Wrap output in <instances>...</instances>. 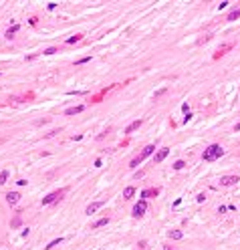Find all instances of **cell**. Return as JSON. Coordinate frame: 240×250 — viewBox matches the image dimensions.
Segmentation results:
<instances>
[{
    "mask_svg": "<svg viewBox=\"0 0 240 250\" xmlns=\"http://www.w3.org/2000/svg\"><path fill=\"white\" fill-rule=\"evenodd\" d=\"M101 206H103V202H93V204H89L87 208H85V214H89V216H91V214H95V212L99 210Z\"/></svg>",
    "mask_w": 240,
    "mask_h": 250,
    "instance_id": "cell-7",
    "label": "cell"
},
{
    "mask_svg": "<svg viewBox=\"0 0 240 250\" xmlns=\"http://www.w3.org/2000/svg\"><path fill=\"white\" fill-rule=\"evenodd\" d=\"M240 180L238 176H222L220 177V186H224V188H228V186H234L236 182Z\"/></svg>",
    "mask_w": 240,
    "mask_h": 250,
    "instance_id": "cell-4",
    "label": "cell"
},
{
    "mask_svg": "<svg viewBox=\"0 0 240 250\" xmlns=\"http://www.w3.org/2000/svg\"><path fill=\"white\" fill-rule=\"evenodd\" d=\"M133 194H135V188H133V186L125 188V190H123V200H129V198L133 196Z\"/></svg>",
    "mask_w": 240,
    "mask_h": 250,
    "instance_id": "cell-13",
    "label": "cell"
},
{
    "mask_svg": "<svg viewBox=\"0 0 240 250\" xmlns=\"http://www.w3.org/2000/svg\"><path fill=\"white\" fill-rule=\"evenodd\" d=\"M238 16H240V8H236V10H232V12H230V14H228V18H226V20H230V22H232V20H236Z\"/></svg>",
    "mask_w": 240,
    "mask_h": 250,
    "instance_id": "cell-18",
    "label": "cell"
},
{
    "mask_svg": "<svg viewBox=\"0 0 240 250\" xmlns=\"http://www.w3.org/2000/svg\"><path fill=\"white\" fill-rule=\"evenodd\" d=\"M145 210H147V204H145V200H139L137 204L133 206V216L135 218H141V216L145 214Z\"/></svg>",
    "mask_w": 240,
    "mask_h": 250,
    "instance_id": "cell-3",
    "label": "cell"
},
{
    "mask_svg": "<svg viewBox=\"0 0 240 250\" xmlns=\"http://www.w3.org/2000/svg\"><path fill=\"white\" fill-rule=\"evenodd\" d=\"M139 125H141V119L133 121V123H131V125H129V127H127V129H125V133H133L135 129H139Z\"/></svg>",
    "mask_w": 240,
    "mask_h": 250,
    "instance_id": "cell-15",
    "label": "cell"
},
{
    "mask_svg": "<svg viewBox=\"0 0 240 250\" xmlns=\"http://www.w3.org/2000/svg\"><path fill=\"white\" fill-rule=\"evenodd\" d=\"M89 59H91V57H85V59H79V61H77V65H83V63H87V61H89Z\"/></svg>",
    "mask_w": 240,
    "mask_h": 250,
    "instance_id": "cell-26",
    "label": "cell"
},
{
    "mask_svg": "<svg viewBox=\"0 0 240 250\" xmlns=\"http://www.w3.org/2000/svg\"><path fill=\"white\" fill-rule=\"evenodd\" d=\"M83 105H77V107H71V109H67V111H65V115H77V113H81V111H83Z\"/></svg>",
    "mask_w": 240,
    "mask_h": 250,
    "instance_id": "cell-11",
    "label": "cell"
},
{
    "mask_svg": "<svg viewBox=\"0 0 240 250\" xmlns=\"http://www.w3.org/2000/svg\"><path fill=\"white\" fill-rule=\"evenodd\" d=\"M65 196V190H57V192H50L46 198H42V206H49V204H55L57 200H61V198Z\"/></svg>",
    "mask_w": 240,
    "mask_h": 250,
    "instance_id": "cell-2",
    "label": "cell"
},
{
    "mask_svg": "<svg viewBox=\"0 0 240 250\" xmlns=\"http://www.w3.org/2000/svg\"><path fill=\"white\" fill-rule=\"evenodd\" d=\"M6 182H8V172L4 169V172L0 173V186H2V184H6Z\"/></svg>",
    "mask_w": 240,
    "mask_h": 250,
    "instance_id": "cell-22",
    "label": "cell"
},
{
    "mask_svg": "<svg viewBox=\"0 0 240 250\" xmlns=\"http://www.w3.org/2000/svg\"><path fill=\"white\" fill-rule=\"evenodd\" d=\"M141 162H143V158H141V155H137V158H133V159H131V163H129V167H137V166H139V163Z\"/></svg>",
    "mask_w": 240,
    "mask_h": 250,
    "instance_id": "cell-19",
    "label": "cell"
},
{
    "mask_svg": "<svg viewBox=\"0 0 240 250\" xmlns=\"http://www.w3.org/2000/svg\"><path fill=\"white\" fill-rule=\"evenodd\" d=\"M224 155V149H222L218 143H212V145L208 147V149H204V153H202V159L204 162H214V159H218V158H222Z\"/></svg>",
    "mask_w": 240,
    "mask_h": 250,
    "instance_id": "cell-1",
    "label": "cell"
},
{
    "mask_svg": "<svg viewBox=\"0 0 240 250\" xmlns=\"http://www.w3.org/2000/svg\"><path fill=\"white\" fill-rule=\"evenodd\" d=\"M61 242H63V238H55V240H53V242H50V244H49V246H46V250H50V248H55V246H59V244H61Z\"/></svg>",
    "mask_w": 240,
    "mask_h": 250,
    "instance_id": "cell-21",
    "label": "cell"
},
{
    "mask_svg": "<svg viewBox=\"0 0 240 250\" xmlns=\"http://www.w3.org/2000/svg\"><path fill=\"white\" fill-rule=\"evenodd\" d=\"M234 129H236V131H240V123H236V127H234Z\"/></svg>",
    "mask_w": 240,
    "mask_h": 250,
    "instance_id": "cell-28",
    "label": "cell"
},
{
    "mask_svg": "<svg viewBox=\"0 0 240 250\" xmlns=\"http://www.w3.org/2000/svg\"><path fill=\"white\" fill-rule=\"evenodd\" d=\"M42 53H45V54H53V53H57V49H55V46H50V49L42 50Z\"/></svg>",
    "mask_w": 240,
    "mask_h": 250,
    "instance_id": "cell-25",
    "label": "cell"
},
{
    "mask_svg": "<svg viewBox=\"0 0 240 250\" xmlns=\"http://www.w3.org/2000/svg\"><path fill=\"white\" fill-rule=\"evenodd\" d=\"M168 236H170L171 240H182V238H184L182 230H170V234H168Z\"/></svg>",
    "mask_w": 240,
    "mask_h": 250,
    "instance_id": "cell-12",
    "label": "cell"
},
{
    "mask_svg": "<svg viewBox=\"0 0 240 250\" xmlns=\"http://www.w3.org/2000/svg\"><path fill=\"white\" fill-rule=\"evenodd\" d=\"M157 194H160V190H157V188L143 190V192H141V200H145V198H149V196H157Z\"/></svg>",
    "mask_w": 240,
    "mask_h": 250,
    "instance_id": "cell-8",
    "label": "cell"
},
{
    "mask_svg": "<svg viewBox=\"0 0 240 250\" xmlns=\"http://www.w3.org/2000/svg\"><path fill=\"white\" fill-rule=\"evenodd\" d=\"M107 224H109V218H99V220H97V222H93V224H91V228H93V230H95V228L107 226Z\"/></svg>",
    "mask_w": 240,
    "mask_h": 250,
    "instance_id": "cell-10",
    "label": "cell"
},
{
    "mask_svg": "<svg viewBox=\"0 0 240 250\" xmlns=\"http://www.w3.org/2000/svg\"><path fill=\"white\" fill-rule=\"evenodd\" d=\"M153 149H156V145H147V147H143V151H141L139 155H141V158L145 159L147 155H151V153H153Z\"/></svg>",
    "mask_w": 240,
    "mask_h": 250,
    "instance_id": "cell-14",
    "label": "cell"
},
{
    "mask_svg": "<svg viewBox=\"0 0 240 250\" xmlns=\"http://www.w3.org/2000/svg\"><path fill=\"white\" fill-rule=\"evenodd\" d=\"M168 153H170V149H168V147H161V149L157 151L156 155H153V162H156V163H161L166 158H168Z\"/></svg>",
    "mask_w": 240,
    "mask_h": 250,
    "instance_id": "cell-5",
    "label": "cell"
},
{
    "mask_svg": "<svg viewBox=\"0 0 240 250\" xmlns=\"http://www.w3.org/2000/svg\"><path fill=\"white\" fill-rule=\"evenodd\" d=\"M81 39H83V36H81V35H75V36H71V39L67 40V45H75V42H79Z\"/></svg>",
    "mask_w": 240,
    "mask_h": 250,
    "instance_id": "cell-20",
    "label": "cell"
},
{
    "mask_svg": "<svg viewBox=\"0 0 240 250\" xmlns=\"http://www.w3.org/2000/svg\"><path fill=\"white\" fill-rule=\"evenodd\" d=\"M20 222H22V220H20V214H16L14 218H12V222H10V228H18Z\"/></svg>",
    "mask_w": 240,
    "mask_h": 250,
    "instance_id": "cell-17",
    "label": "cell"
},
{
    "mask_svg": "<svg viewBox=\"0 0 240 250\" xmlns=\"http://www.w3.org/2000/svg\"><path fill=\"white\" fill-rule=\"evenodd\" d=\"M166 93H168V89L164 87V89H160V91H156V95H153V97H156V99H160V97H161V95H166Z\"/></svg>",
    "mask_w": 240,
    "mask_h": 250,
    "instance_id": "cell-24",
    "label": "cell"
},
{
    "mask_svg": "<svg viewBox=\"0 0 240 250\" xmlns=\"http://www.w3.org/2000/svg\"><path fill=\"white\" fill-rule=\"evenodd\" d=\"M18 24H14V26H10V28H8V31H6V36H8V39H12V36H14L16 35V32H18Z\"/></svg>",
    "mask_w": 240,
    "mask_h": 250,
    "instance_id": "cell-16",
    "label": "cell"
},
{
    "mask_svg": "<svg viewBox=\"0 0 240 250\" xmlns=\"http://www.w3.org/2000/svg\"><path fill=\"white\" fill-rule=\"evenodd\" d=\"M232 49V42H228V45H224V46H220V49H218V53L214 54V59H220L222 54H226V50H230Z\"/></svg>",
    "mask_w": 240,
    "mask_h": 250,
    "instance_id": "cell-9",
    "label": "cell"
},
{
    "mask_svg": "<svg viewBox=\"0 0 240 250\" xmlns=\"http://www.w3.org/2000/svg\"><path fill=\"white\" fill-rule=\"evenodd\" d=\"M184 166H186V162H184V159H178V162L174 163V169H182Z\"/></svg>",
    "mask_w": 240,
    "mask_h": 250,
    "instance_id": "cell-23",
    "label": "cell"
},
{
    "mask_svg": "<svg viewBox=\"0 0 240 250\" xmlns=\"http://www.w3.org/2000/svg\"><path fill=\"white\" fill-rule=\"evenodd\" d=\"M196 200H198V202H204L206 196H204V194H198V198H196Z\"/></svg>",
    "mask_w": 240,
    "mask_h": 250,
    "instance_id": "cell-27",
    "label": "cell"
},
{
    "mask_svg": "<svg viewBox=\"0 0 240 250\" xmlns=\"http://www.w3.org/2000/svg\"><path fill=\"white\" fill-rule=\"evenodd\" d=\"M18 200H20V194H18V192H8V194H6V202H8L10 206H14Z\"/></svg>",
    "mask_w": 240,
    "mask_h": 250,
    "instance_id": "cell-6",
    "label": "cell"
}]
</instances>
